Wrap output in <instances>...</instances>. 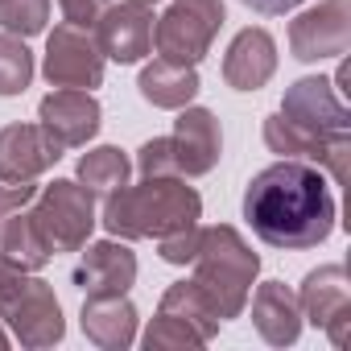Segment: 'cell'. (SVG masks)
I'll list each match as a JSON object with an SVG mask.
<instances>
[{"label": "cell", "mask_w": 351, "mask_h": 351, "mask_svg": "<svg viewBox=\"0 0 351 351\" xmlns=\"http://www.w3.org/2000/svg\"><path fill=\"white\" fill-rule=\"evenodd\" d=\"M195 261H199L195 285L211 298L219 318H236L244 310V298H248V285L256 273V256L244 248V240L232 228H211V232H203Z\"/></svg>", "instance_id": "cell-3"}, {"label": "cell", "mask_w": 351, "mask_h": 351, "mask_svg": "<svg viewBox=\"0 0 351 351\" xmlns=\"http://www.w3.org/2000/svg\"><path fill=\"white\" fill-rule=\"evenodd\" d=\"M95 25H99V50L116 62H136L153 46V21L141 0L104 9V21H95Z\"/></svg>", "instance_id": "cell-12"}, {"label": "cell", "mask_w": 351, "mask_h": 351, "mask_svg": "<svg viewBox=\"0 0 351 351\" xmlns=\"http://www.w3.org/2000/svg\"><path fill=\"white\" fill-rule=\"evenodd\" d=\"M58 5H62V17L75 29H91L99 21V13L108 9V0H58Z\"/></svg>", "instance_id": "cell-26"}, {"label": "cell", "mask_w": 351, "mask_h": 351, "mask_svg": "<svg viewBox=\"0 0 351 351\" xmlns=\"http://www.w3.org/2000/svg\"><path fill=\"white\" fill-rule=\"evenodd\" d=\"M347 42H351L347 0H326V5H318L314 13L298 17L293 29H289L293 58H302V62H318V58L347 54Z\"/></svg>", "instance_id": "cell-8"}, {"label": "cell", "mask_w": 351, "mask_h": 351, "mask_svg": "<svg viewBox=\"0 0 351 351\" xmlns=\"http://www.w3.org/2000/svg\"><path fill=\"white\" fill-rule=\"evenodd\" d=\"M219 21H223V5H219V0H178V5L161 17V25L153 29V46L169 62L195 66L207 54Z\"/></svg>", "instance_id": "cell-5"}, {"label": "cell", "mask_w": 351, "mask_h": 351, "mask_svg": "<svg viewBox=\"0 0 351 351\" xmlns=\"http://www.w3.org/2000/svg\"><path fill=\"white\" fill-rule=\"evenodd\" d=\"M0 314L13 322L25 343H54L62 339V314L46 281H25L9 261H0Z\"/></svg>", "instance_id": "cell-4"}, {"label": "cell", "mask_w": 351, "mask_h": 351, "mask_svg": "<svg viewBox=\"0 0 351 351\" xmlns=\"http://www.w3.org/2000/svg\"><path fill=\"white\" fill-rule=\"evenodd\" d=\"M38 195V186H29V182H13V186H0V228H5L29 199Z\"/></svg>", "instance_id": "cell-27"}, {"label": "cell", "mask_w": 351, "mask_h": 351, "mask_svg": "<svg viewBox=\"0 0 351 351\" xmlns=\"http://www.w3.org/2000/svg\"><path fill=\"white\" fill-rule=\"evenodd\" d=\"M0 248H5V261L13 269H42L50 261V248L42 244L38 228L29 223V215H13L5 228H0Z\"/></svg>", "instance_id": "cell-20"}, {"label": "cell", "mask_w": 351, "mask_h": 351, "mask_svg": "<svg viewBox=\"0 0 351 351\" xmlns=\"http://www.w3.org/2000/svg\"><path fill=\"white\" fill-rule=\"evenodd\" d=\"M0 347H5V335H0Z\"/></svg>", "instance_id": "cell-29"}, {"label": "cell", "mask_w": 351, "mask_h": 351, "mask_svg": "<svg viewBox=\"0 0 351 351\" xmlns=\"http://www.w3.org/2000/svg\"><path fill=\"white\" fill-rule=\"evenodd\" d=\"M252 318L261 326V335L269 343H293L298 330H302V314H298V302L293 293L281 285V281H265L256 302H252Z\"/></svg>", "instance_id": "cell-17"}, {"label": "cell", "mask_w": 351, "mask_h": 351, "mask_svg": "<svg viewBox=\"0 0 351 351\" xmlns=\"http://www.w3.org/2000/svg\"><path fill=\"white\" fill-rule=\"evenodd\" d=\"M302 310L314 326H326L335 343L347 339V318H351V293H347V273L343 265L314 269L302 285Z\"/></svg>", "instance_id": "cell-11"}, {"label": "cell", "mask_w": 351, "mask_h": 351, "mask_svg": "<svg viewBox=\"0 0 351 351\" xmlns=\"http://www.w3.org/2000/svg\"><path fill=\"white\" fill-rule=\"evenodd\" d=\"M173 145V161H178V173H207L219 161V124L211 112L191 108L178 116V132L169 136Z\"/></svg>", "instance_id": "cell-14"}, {"label": "cell", "mask_w": 351, "mask_h": 351, "mask_svg": "<svg viewBox=\"0 0 351 351\" xmlns=\"http://www.w3.org/2000/svg\"><path fill=\"white\" fill-rule=\"evenodd\" d=\"M141 169H145V178H161V173H178V161H173V145L169 136L161 141H149L141 149Z\"/></svg>", "instance_id": "cell-24"}, {"label": "cell", "mask_w": 351, "mask_h": 351, "mask_svg": "<svg viewBox=\"0 0 351 351\" xmlns=\"http://www.w3.org/2000/svg\"><path fill=\"white\" fill-rule=\"evenodd\" d=\"M199 219V195L182 182H165V178H149L136 191L112 195L104 223L112 236H169L178 228H191Z\"/></svg>", "instance_id": "cell-2"}, {"label": "cell", "mask_w": 351, "mask_h": 351, "mask_svg": "<svg viewBox=\"0 0 351 351\" xmlns=\"http://www.w3.org/2000/svg\"><path fill=\"white\" fill-rule=\"evenodd\" d=\"M141 5H153V0H141Z\"/></svg>", "instance_id": "cell-30"}, {"label": "cell", "mask_w": 351, "mask_h": 351, "mask_svg": "<svg viewBox=\"0 0 351 351\" xmlns=\"http://www.w3.org/2000/svg\"><path fill=\"white\" fill-rule=\"evenodd\" d=\"M29 79H34V58H29V50H25L17 38L0 34V95L25 91Z\"/></svg>", "instance_id": "cell-22"}, {"label": "cell", "mask_w": 351, "mask_h": 351, "mask_svg": "<svg viewBox=\"0 0 351 351\" xmlns=\"http://www.w3.org/2000/svg\"><path fill=\"white\" fill-rule=\"evenodd\" d=\"M199 244H203V232H195V223H191V228H178V236H161V256L169 265H186V261H195Z\"/></svg>", "instance_id": "cell-25"}, {"label": "cell", "mask_w": 351, "mask_h": 351, "mask_svg": "<svg viewBox=\"0 0 351 351\" xmlns=\"http://www.w3.org/2000/svg\"><path fill=\"white\" fill-rule=\"evenodd\" d=\"M42 128L62 149L66 145H83L99 128V104L87 91H79V87H62V91L42 99Z\"/></svg>", "instance_id": "cell-13"}, {"label": "cell", "mask_w": 351, "mask_h": 351, "mask_svg": "<svg viewBox=\"0 0 351 351\" xmlns=\"http://www.w3.org/2000/svg\"><path fill=\"white\" fill-rule=\"evenodd\" d=\"M50 17V0H0V25L9 34H38Z\"/></svg>", "instance_id": "cell-23"}, {"label": "cell", "mask_w": 351, "mask_h": 351, "mask_svg": "<svg viewBox=\"0 0 351 351\" xmlns=\"http://www.w3.org/2000/svg\"><path fill=\"white\" fill-rule=\"evenodd\" d=\"M132 277H136V261L120 244H95V248H87V256L75 269V281L91 298H116V293H124L132 285Z\"/></svg>", "instance_id": "cell-15"}, {"label": "cell", "mask_w": 351, "mask_h": 351, "mask_svg": "<svg viewBox=\"0 0 351 351\" xmlns=\"http://www.w3.org/2000/svg\"><path fill=\"white\" fill-rule=\"evenodd\" d=\"M29 223L38 228V236H42V244L50 252L54 248H79L87 240V232H91V223H95L91 195L83 186H75V182H54L42 195V203L29 215Z\"/></svg>", "instance_id": "cell-6"}, {"label": "cell", "mask_w": 351, "mask_h": 351, "mask_svg": "<svg viewBox=\"0 0 351 351\" xmlns=\"http://www.w3.org/2000/svg\"><path fill=\"white\" fill-rule=\"evenodd\" d=\"M62 157V145L42 124H9L0 132V178L25 182Z\"/></svg>", "instance_id": "cell-9"}, {"label": "cell", "mask_w": 351, "mask_h": 351, "mask_svg": "<svg viewBox=\"0 0 351 351\" xmlns=\"http://www.w3.org/2000/svg\"><path fill=\"white\" fill-rule=\"evenodd\" d=\"M273 66H277V46L265 29H244L223 58V75L236 91H256L273 75Z\"/></svg>", "instance_id": "cell-16"}, {"label": "cell", "mask_w": 351, "mask_h": 351, "mask_svg": "<svg viewBox=\"0 0 351 351\" xmlns=\"http://www.w3.org/2000/svg\"><path fill=\"white\" fill-rule=\"evenodd\" d=\"M244 219L269 248H314L335 232V195L318 165L285 157L248 182Z\"/></svg>", "instance_id": "cell-1"}, {"label": "cell", "mask_w": 351, "mask_h": 351, "mask_svg": "<svg viewBox=\"0 0 351 351\" xmlns=\"http://www.w3.org/2000/svg\"><path fill=\"white\" fill-rule=\"evenodd\" d=\"M281 116H285L293 128H302L306 136H314V141L343 136L347 124H351L343 95H339L335 83H326V79H298V83L289 87L285 104H281Z\"/></svg>", "instance_id": "cell-7"}, {"label": "cell", "mask_w": 351, "mask_h": 351, "mask_svg": "<svg viewBox=\"0 0 351 351\" xmlns=\"http://www.w3.org/2000/svg\"><path fill=\"white\" fill-rule=\"evenodd\" d=\"M240 5H248V9H252V13H261V17H281V13L298 9L302 0H240Z\"/></svg>", "instance_id": "cell-28"}, {"label": "cell", "mask_w": 351, "mask_h": 351, "mask_svg": "<svg viewBox=\"0 0 351 351\" xmlns=\"http://www.w3.org/2000/svg\"><path fill=\"white\" fill-rule=\"evenodd\" d=\"M132 326H136V314L128 302H120V293L116 298H91L83 306V330L104 347H128Z\"/></svg>", "instance_id": "cell-19"}, {"label": "cell", "mask_w": 351, "mask_h": 351, "mask_svg": "<svg viewBox=\"0 0 351 351\" xmlns=\"http://www.w3.org/2000/svg\"><path fill=\"white\" fill-rule=\"evenodd\" d=\"M199 91V75L195 66H182V62H169V58H157L153 66H145L141 75V95L157 108H182L191 104Z\"/></svg>", "instance_id": "cell-18"}, {"label": "cell", "mask_w": 351, "mask_h": 351, "mask_svg": "<svg viewBox=\"0 0 351 351\" xmlns=\"http://www.w3.org/2000/svg\"><path fill=\"white\" fill-rule=\"evenodd\" d=\"M46 75L54 87H95L104 75V58L95 50V42L87 34H79L75 25L54 29L50 38V54H46Z\"/></svg>", "instance_id": "cell-10"}, {"label": "cell", "mask_w": 351, "mask_h": 351, "mask_svg": "<svg viewBox=\"0 0 351 351\" xmlns=\"http://www.w3.org/2000/svg\"><path fill=\"white\" fill-rule=\"evenodd\" d=\"M79 178L95 191H120L128 178V161L120 149H95L79 161Z\"/></svg>", "instance_id": "cell-21"}]
</instances>
